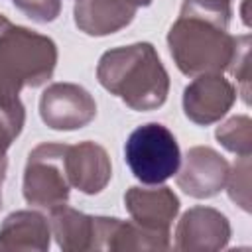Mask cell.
Instances as JSON below:
<instances>
[{"label": "cell", "mask_w": 252, "mask_h": 252, "mask_svg": "<svg viewBox=\"0 0 252 252\" xmlns=\"http://www.w3.org/2000/svg\"><path fill=\"white\" fill-rule=\"evenodd\" d=\"M96 79L102 89L138 112L159 108L169 94V75L148 41L104 51L96 65Z\"/></svg>", "instance_id": "1"}, {"label": "cell", "mask_w": 252, "mask_h": 252, "mask_svg": "<svg viewBox=\"0 0 252 252\" xmlns=\"http://www.w3.org/2000/svg\"><path fill=\"white\" fill-rule=\"evenodd\" d=\"M57 45L51 37L10 24L0 32V106L20 104L26 87H41L57 67Z\"/></svg>", "instance_id": "2"}, {"label": "cell", "mask_w": 252, "mask_h": 252, "mask_svg": "<svg viewBox=\"0 0 252 252\" xmlns=\"http://www.w3.org/2000/svg\"><path fill=\"white\" fill-rule=\"evenodd\" d=\"M238 35L211 22L179 16L167 32V47L175 67L187 77L222 75L236 53Z\"/></svg>", "instance_id": "3"}, {"label": "cell", "mask_w": 252, "mask_h": 252, "mask_svg": "<svg viewBox=\"0 0 252 252\" xmlns=\"http://www.w3.org/2000/svg\"><path fill=\"white\" fill-rule=\"evenodd\" d=\"M124 159L138 181L144 185H159L177 173L181 150L167 126L148 122L134 128L126 138Z\"/></svg>", "instance_id": "4"}, {"label": "cell", "mask_w": 252, "mask_h": 252, "mask_svg": "<svg viewBox=\"0 0 252 252\" xmlns=\"http://www.w3.org/2000/svg\"><path fill=\"white\" fill-rule=\"evenodd\" d=\"M69 144L43 142L28 154L24 167L22 193L28 205L53 211L67 205L71 183L65 169V152Z\"/></svg>", "instance_id": "5"}, {"label": "cell", "mask_w": 252, "mask_h": 252, "mask_svg": "<svg viewBox=\"0 0 252 252\" xmlns=\"http://www.w3.org/2000/svg\"><path fill=\"white\" fill-rule=\"evenodd\" d=\"M39 116L51 130H79L94 120L96 102L77 83H51L39 96Z\"/></svg>", "instance_id": "6"}, {"label": "cell", "mask_w": 252, "mask_h": 252, "mask_svg": "<svg viewBox=\"0 0 252 252\" xmlns=\"http://www.w3.org/2000/svg\"><path fill=\"white\" fill-rule=\"evenodd\" d=\"M228 161L209 146H193L187 150L183 165L177 169V187L193 199H211L224 189L228 177Z\"/></svg>", "instance_id": "7"}, {"label": "cell", "mask_w": 252, "mask_h": 252, "mask_svg": "<svg viewBox=\"0 0 252 252\" xmlns=\"http://www.w3.org/2000/svg\"><path fill=\"white\" fill-rule=\"evenodd\" d=\"M238 91L222 75H201L183 91V112L197 126L219 122L234 104Z\"/></svg>", "instance_id": "8"}, {"label": "cell", "mask_w": 252, "mask_h": 252, "mask_svg": "<svg viewBox=\"0 0 252 252\" xmlns=\"http://www.w3.org/2000/svg\"><path fill=\"white\" fill-rule=\"evenodd\" d=\"M230 240V222L226 215L213 207H191L175 228V248L187 252H215L226 248Z\"/></svg>", "instance_id": "9"}, {"label": "cell", "mask_w": 252, "mask_h": 252, "mask_svg": "<svg viewBox=\"0 0 252 252\" xmlns=\"http://www.w3.org/2000/svg\"><path fill=\"white\" fill-rule=\"evenodd\" d=\"M65 169L71 187L79 189L85 195L100 193L112 177V163L108 152L100 144L91 140L67 146Z\"/></svg>", "instance_id": "10"}, {"label": "cell", "mask_w": 252, "mask_h": 252, "mask_svg": "<svg viewBox=\"0 0 252 252\" xmlns=\"http://www.w3.org/2000/svg\"><path fill=\"white\" fill-rule=\"evenodd\" d=\"M124 205L134 222L158 232H169L179 213V197L161 183L156 187H130L124 193Z\"/></svg>", "instance_id": "11"}, {"label": "cell", "mask_w": 252, "mask_h": 252, "mask_svg": "<svg viewBox=\"0 0 252 252\" xmlns=\"http://www.w3.org/2000/svg\"><path fill=\"white\" fill-rule=\"evenodd\" d=\"M136 10L138 8L128 0H77L73 20L79 32L93 37H104L130 26Z\"/></svg>", "instance_id": "12"}, {"label": "cell", "mask_w": 252, "mask_h": 252, "mask_svg": "<svg viewBox=\"0 0 252 252\" xmlns=\"http://www.w3.org/2000/svg\"><path fill=\"white\" fill-rule=\"evenodd\" d=\"M51 244V224L37 211L10 213L0 224V250H37L45 252Z\"/></svg>", "instance_id": "13"}, {"label": "cell", "mask_w": 252, "mask_h": 252, "mask_svg": "<svg viewBox=\"0 0 252 252\" xmlns=\"http://www.w3.org/2000/svg\"><path fill=\"white\" fill-rule=\"evenodd\" d=\"M51 236L65 252L94 250V217L61 205L49 211Z\"/></svg>", "instance_id": "14"}, {"label": "cell", "mask_w": 252, "mask_h": 252, "mask_svg": "<svg viewBox=\"0 0 252 252\" xmlns=\"http://www.w3.org/2000/svg\"><path fill=\"white\" fill-rule=\"evenodd\" d=\"M171 246L169 242V232H158L140 226L134 220H118L110 248L112 252L120 250H167Z\"/></svg>", "instance_id": "15"}, {"label": "cell", "mask_w": 252, "mask_h": 252, "mask_svg": "<svg viewBox=\"0 0 252 252\" xmlns=\"http://www.w3.org/2000/svg\"><path fill=\"white\" fill-rule=\"evenodd\" d=\"M215 136L224 150L236 154L238 158L252 154V120L246 114H238L222 122Z\"/></svg>", "instance_id": "16"}, {"label": "cell", "mask_w": 252, "mask_h": 252, "mask_svg": "<svg viewBox=\"0 0 252 252\" xmlns=\"http://www.w3.org/2000/svg\"><path fill=\"white\" fill-rule=\"evenodd\" d=\"M26 124L24 104L0 106V165H8V150L22 134Z\"/></svg>", "instance_id": "17"}, {"label": "cell", "mask_w": 252, "mask_h": 252, "mask_svg": "<svg viewBox=\"0 0 252 252\" xmlns=\"http://www.w3.org/2000/svg\"><path fill=\"white\" fill-rule=\"evenodd\" d=\"M224 187L230 201L242 211L250 213V156H242L238 161H234V165L228 169Z\"/></svg>", "instance_id": "18"}, {"label": "cell", "mask_w": 252, "mask_h": 252, "mask_svg": "<svg viewBox=\"0 0 252 252\" xmlns=\"http://www.w3.org/2000/svg\"><path fill=\"white\" fill-rule=\"evenodd\" d=\"M248 55H250V35L244 33V35H238L236 53H234V59H232L228 71L240 83V94H242V100L246 104H250V89H248V83H250L248 69H250V65H248Z\"/></svg>", "instance_id": "19"}, {"label": "cell", "mask_w": 252, "mask_h": 252, "mask_svg": "<svg viewBox=\"0 0 252 252\" xmlns=\"http://www.w3.org/2000/svg\"><path fill=\"white\" fill-rule=\"evenodd\" d=\"M14 6L37 24H49L59 18L63 0H12Z\"/></svg>", "instance_id": "20"}, {"label": "cell", "mask_w": 252, "mask_h": 252, "mask_svg": "<svg viewBox=\"0 0 252 252\" xmlns=\"http://www.w3.org/2000/svg\"><path fill=\"white\" fill-rule=\"evenodd\" d=\"M6 169H8V165H0V209H2V185L6 179Z\"/></svg>", "instance_id": "21"}, {"label": "cell", "mask_w": 252, "mask_h": 252, "mask_svg": "<svg viewBox=\"0 0 252 252\" xmlns=\"http://www.w3.org/2000/svg\"><path fill=\"white\" fill-rule=\"evenodd\" d=\"M132 6H136V8H146V6H150L152 4V0H128Z\"/></svg>", "instance_id": "22"}, {"label": "cell", "mask_w": 252, "mask_h": 252, "mask_svg": "<svg viewBox=\"0 0 252 252\" xmlns=\"http://www.w3.org/2000/svg\"><path fill=\"white\" fill-rule=\"evenodd\" d=\"M10 24H12V22H10V20H8L4 14H0V32H2V30H6Z\"/></svg>", "instance_id": "23"}]
</instances>
